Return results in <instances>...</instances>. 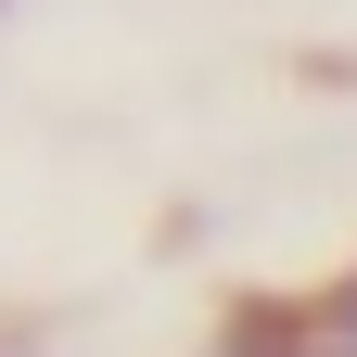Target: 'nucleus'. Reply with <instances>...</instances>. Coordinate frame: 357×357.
<instances>
[{"instance_id": "obj_1", "label": "nucleus", "mask_w": 357, "mask_h": 357, "mask_svg": "<svg viewBox=\"0 0 357 357\" xmlns=\"http://www.w3.org/2000/svg\"><path fill=\"white\" fill-rule=\"evenodd\" d=\"M204 357H319V332H306V294H255V306H230Z\"/></svg>"}, {"instance_id": "obj_2", "label": "nucleus", "mask_w": 357, "mask_h": 357, "mask_svg": "<svg viewBox=\"0 0 357 357\" xmlns=\"http://www.w3.org/2000/svg\"><path fill=\"white\" fill-rule=\"evenodd\" d=\"M306 332H319V357H357V268L332 294H306Z\"/></svg>"}, {"instance_id": "obj_3", "label": "nucleus", "mask_w": 357, "mask_h": 357, "mask_svg": "<svg viewBox=\"0 0 357 357\" xmlns=\"http://www.w3.org/2000/svg\"><path fill=\"white\" fill-rule=\"evenodd\" d=\"M0 357H38V344H0Z\"/></svg>"}]
</instances>
